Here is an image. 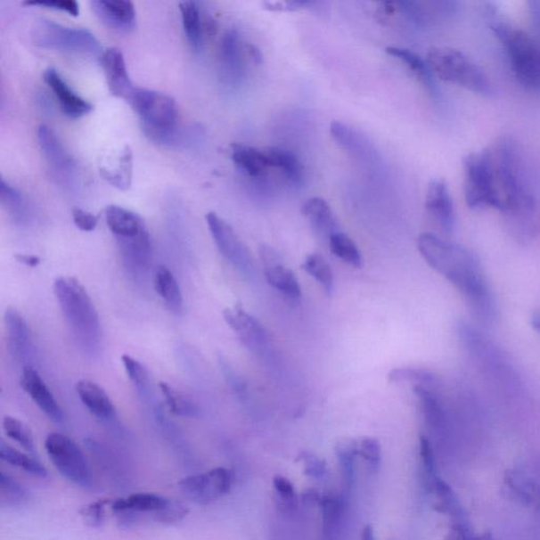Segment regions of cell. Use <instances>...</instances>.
<instances>
[{"label":"cell","instance_id":"obj_6","mask_svg":"<svg viewBox=\"0 0 540 540\" xmlns=\"http://www.w3.org/2000/svg\"><path fill=\"white\" fill-rule=\"evenodd\" d=\"M427 62L430 71L445 82L461 86L476 94H493V86L485 72L461 51L451 48L430 49Z\"/></svg>","mask_w":540,"mask_h":540},{"label":"cell","instance_id":"obj_31","mask_svg":"<svg viewBox=\"0 0 540 540\" xmlns=\"http://www.w3.org/2000/svg\"><path fill=\"white\" fill-rule=\"evenodd\" d=\"M434 494L436 502L434 507L441 514L449 515L451 520L467 519V514L461 502L449 484L438 477L430 490Z\"/></svg>","mask_w":540,"mask_h":540},{"label":"cell","instance_id":"obj_62","mask_svg":"<svg viewBox=\"0 0 540 540\" xmlns=\"http://www.w3.org/2000/svg\"><path fill=\"white\" fill-rule=\"evenodd\" d=\"M539 223H540V217H539Z\"/></svg>","mask_w":540,"mask_h":540},{"label":"cell","instance_id":"obj_53","mask_svg":"<svg viewBox=\"0 0 540 540\" xmlns=\"http://www.w3.org/2000/svg\"><path fill=\"white\" fill-rule=\"evenodd\" d=\"M220 364L228 386L232 388L235 395L239 396V398L244 399L247 396V387L242 377L238 375L226 360L221 358Z\"/></svg>","mask_w":540,"mask_h":540},{"label":"cell","instance_id":"obj_17","mask_svg":"<svg viewBox=\"0 0 540 540\" xmlns=\"http://www.w3.org/2000/svg\"><path fill=\"white\" fill-rule=\"evenodd\" d=\"M170 499L153 493H136L111 503L114 513L122 517L124 522H135L142 514L151 515L160 512L168 507Z\"/></svg>","mask_w":540,"mask_h":540},{"label":"cell","instance_id":"obj_50","mask_svg":"<svg viewBox=\"0 0 540 540\" xmlns=\"http://www.w3.org/2000/svg\"><path fill=\"white\" fill-rule=\"evenodd\" d=\"M189 513V509L185 504L177 501H171L164 510L153 516L152 520L160 524H176L185 519Z\"/></svg>","mask_w":540,"mask_h":540},{"label":"cell","instance_id":"obj_37","mask_svg":"<svg viewBox=\"0 0 540 540\" xmlns=\"http://www.w3.org/2000/svg\"><path fill=\"white\" fill-rule=\"evenodd\" d=\"M0 458L3 462L12 465V467L19 468L28 474L38 477V479H45L48 476V470L37 459L15 450L14 447L4 441L0 444Z\"/></svg>","mask_w":540,"mask_h":540},{"label":"cell","instance_id":"obj_28","mask_svg":"<svg viewBox=\"0 0 540 540\" xmlns=\"http://www.w3.org/2000/svg\"><path fill=\"white\" fill-rule=\"evenodd\" d=\"M232 159L239 169L255 179L266 176L270 169L264 151L243 143L232 145Z\"/></svg>","mask_w":540,"mask_h":540},{"label":"cell","instance_id":"obj_44","mask_svg":"<svg viewBox=\"0 0 540 540\" xmlns=\"http://www.w3.org/2000/svg\"><path fill=\"white\" fill-rule=\"evenodd\" d=\"M3 429L5 435L16 444L30 453H36V442L33 434L28 425L12 416H4L3 419Z\"/></svg>","mask_w":540,"mask_h":540},{"label":"cell","instance_id":"obj_57","mask_svg":"<svg viewBox=\"0 0 540 540\" xmlns=\"http://www.w3.org/2000/svg\"><path fill=\"white\" fill-rule=\"evenodd\" d=\"M310 2H278V3H266V8L272 11H295L307 7V5L313 4Z\"/></svg>","mask_w":540,"mask_h":540},{"label":"cell","instance_id":"obj_24","mask_svg":"<svg viewBox=\"0 0 540 540\" xmlns=\"http://www.w3.org/2000/svg\"><path fill=\"white\" fill-rule=\"evenodd\" d=\"M108 228L117 240H127L148 233L145 222L135 212L117 205H109L105 211Z\"/></svg>","mask_w":540,"mask_h":540},{"label":"cell","instance_id":"obj_49","mask_svg":"<svg viewBox=\"0 0 540 540\" xmlns=\"http://www.w3.org/2000/svg\"><path fill=\"white\" fill-rule=\"evenodd\" d=\"M108 499H101L94 503H91L80 510V516L83 517L86 524L92 528H99L103 524L106 519V508L111 505Z\"/></svg>","mask_w":540,"mask_h":540},{"label":"cell","instance_id":"obj_52","mask_svg":"<svg viewBox=\"0 0 540 540\" xmlns=\"http://www.w3.org/2000/svg\"><path fill=\"white\" fill-rule=\"evenodd\" d=\"M274 489L277 493L280 501L287 507H295L297 495L294 486L283 476H275L274 479Z\"/></svg>","mask_w":540,"mask_h":540},{"label":"cell","instance_id":"obj_20","mask_svg":"<svg viewBox=\"0 0 540 540\" xmlns=\"http://www.w3.org/2000/svg\"><path fill=\"white\" fill-rule=\"evenodd\" d=\"M246 50L247 45H242V39L234 29L224 34L220 47V61L223 77L227 83L237 85L242 82L245 76Z\"/></svg>","mask_w":540,"mask_h":540},{"label":"cell","instance_id":"obj_56","mask_svg":"<svg viewBox=\"0 0 540 540\" xmlns=\"http://www.w3.org/2000/svg\"><path fill=\"white\" fill-rule=\"evenodd\" d=\"M300 459L304 462L307 475L315 477V479H321L325 475L326 463L314 454L303 453Z\"/></svg>","mask_w":540,"mask_h":540},{"label":"cell","instance_id":"obj_25","mask_svg":"<svg viewBox=\"0 0 540 540\" xmlns=\"http://www.w3.org/2000/svg\"><path fill=\"white\" fill-rule=\"evenodd\" d=\"M126 267L135 274L147 272L151 260V240L149 233L127 240H118Z\"/></svg>","mask_w":540,"mask_h":540},{"label":"cell","instance_id":"obj_41","mask_svg":"<svg viewBox=\"0 0 540 540\" xmlns=\"http://www.w3.org/2000/svg\"><path fill=\"white\" fill-rule=\"evenodd\" d=\"M302 267L315 281H318L326 294L331 296L332 289H334V275H332L329 263L324 260L323 257L317 254L309 255L304 261Z\"/></svg>","mask_w":540,"mask_h":540},{"label":"cell","instance_id":"obj_39","mask_svg":"<svg viewBox=\"0 0 540 540\" xmlns=\"http://www.w3.org/2000/svg\"><path fill=\"white\" fill-rule=\"evenodd\" d=\"M335 451L343 479L350 486L354 480L356 459L359 456V441L353 438L339 440Z\"/></svg>","mask_w":540,"mask_h":540},{"label":"cell","instance_id":"obj_8","mask_svg":"<svg viewBox=\"0 0 540 540\" xmlns=\"http://www.w3.org/2000/svg\"><path fill=\"white\" fill-rule=\"evenodd\" d=\"M45 449L55 469L68 481L82 489L94 487L87 458L76 441L64 434L51 433L45 438Z\"/></svg>","mask_w":540,"mask_h":540},{"label":"cell","instance_id":"obj_46","mask_svg":"<svg viewBox=\"0 0 540 540\" xmlns=\"http://www.w3.org/2000/svg\"><path fill=\"white\" fill-rule=\"evenodd\" d=\"M389 382H415L417 386L423 387L422 384H432L436 381L433 372L422 369H413V367H399L389 373Z\"/></svg>","mask_w":540,"mask_h":540},{"label":"cell","instance_id":"obj_14","mask_svg":"<svg viewBox=\"0 0 540 540\" xmlns=\"http://www.w3.org/2000/svg\"><path fill=\"white\" fill-rule=\"evenodd\" d=\"M264 273L270 286L282 294L290 303L301 300V286L294 272L281 263V257L272 247L263 245L260 249Z\"/></svg>","mask_w":540,"mask_h":540},{"label":"cell","instance_id":"obj_11","mask_svg":"<svg viewBox=\"0 0 540 540\" xmlns=\"http://www.w3.org/2000/svg\"><path fill=\"white\" fill-rule=\"evenodd\" d=\"M206 222L222 256L233 264L240 272L251 274L254 272V262L250 252L233 227L215 212L206 215Z\"/></svg>","mask_w":540,"mask_h":540},{"label":"cell","instance_id":"obj_55","mask_svg":"<svg viewBox=\"0 0 540 540\" xmlns=\"http://www.w3.org/2000/svg\"><path fill=\"white\" fill-rule=\"evenodd\" d=\"M73 222L79 231L85 233H91L95 231L97 224H99V217L95 215L91 214L89 211H86L80 209H74L72 211Z\"/></svg>","mask_w":540,"mask_h":540},{"label":"cell","instance_id":"obj_60","mask_svg":"<svg viewBox=\"0 0 540 540\" xmlns=\"http://www.w3.org/2000/svg\"><path fill=\"white\" fill-rule=\"evenodd\" d=\"M531 324L534 330L540 334V310L533 314L531 318Z\"/></svg>","mask_w":540,"mask_h":540},{"label":"cell","instance_id":"obj_36","mask_svg":"<svg viewBox=\"0 0 540 540\" xmlns=\"http://www.w3.org/2000/svg\"><path fill=\"white\" fill-rule=\"evenodd\" d=\"M122 362L124 369L131 382L134 383L141 399L148 405H152L154 396L151 376H149L146 367L129 355H123Z\"/></svg>","mask_w":540,"mask_h":540},{"label":"cell","instance_id":"obj_48","mask_svg":"<svg viewBox=\"0 0 540 540\" xmlns=\"http://www.w3.org/2000/svg\"><path fill=\"white\" fill-rule=\"evenodd\" d=\"M359 456L367 469L376 473L381 464V445L376 438H365L359 441Z\"/></svg>","mask_w":540,"mask_h":540},{"label":"cell","instance_id":"obj_4","mask_svg":"<svg viewBox=\"0 0 540 540\" xmlns=\"http://www.w3.org/2000/svg\"><path fill=\"white\" fill-rule=\"evenodd\" d=\"M492 28L507 51L511 69L525 88L540 92V45L528 33L505 24L493 14Z\"/></svg>","mask_w":540,"mask_h":540},{"label":"cell","instance_id":"obj_40","mask_svg":"<svg viewBox=\"0 0 540 540\" xmlns=\"http://www.w3.org/2000/svg\"><path fill=\"white\" fill-rule=\"evenodd\" d=\"M329 244L332 254L340 258V260L354 267L358 268L362 266L360 250L348 235L338 232L334 235H331Z\"/></svg>","mask_w":540,"mask_h":540},{"label":"cell","instance_id":"obj_42","mask_svg":"<svg viewBox=\"0 0 540 540\" xmlns=\"http://www.w3.org/2000/svg\"><path fill=\"white\" fill-rule=\"evenodd\" d=\"M28 498L27 489L19 481L5 472L0 473V501L4 507H20Z\"/></svg>","mask_w":540,"mask_h":540},{"label":"cell","instance_id":"obj_51","mask_svg":"<svg viewBox=\"0 0 540 540\" xmlns=\"http://www.w3.org/2000/svg\"><path fill=\"white\" fill-rule=\"evenodd\" d=\"M24 4L62 11L76 17L79 14V4L76 0H28Z\"/></svg>","mask_w":540,"mask_h":540},{"label":"cell","instance_id":"obj_3","mask_svg":"<svg viewBox=\"0 0 540 540\" xmlns=\"http://www.w3.org/2000/svg\"><path fill=\"white\" fill-rule=\"evenodd\" d=\"M53 290L78 348L89 356L97 355L102 342L101 320L87 290L78 279L67 275L54 280Z\"/></svg>","mask_w":540,"mask_h":540},{"label":"cell","instance_id":"obj_27","mask_svg":"<svg viewBox=\"0 0 540 540\" xmlns=\"http://www.w3.org/2000/svg\"><path fill=\"white\" fill-rule=\"evenodd\" d=\"M153 286L155 291L162 299L165 306L172 314L179 315L184 310V298L179 283L165 266H160L154 270Z\"/></svg>","mask_w":540,"mask_h":540},{"label":"cell","instance_id":"obj_33","mask_svg":"<svg viewBox=\"0 0 540 540\" xmlns=\"http://www.w3.org/2000/svg\"><path fill=\"white\" fill-rule=\"evenodd\" d=\"M331 135L332 139L344 151L357 155V157H367L370 152L369 143L357 131L341 122H332L331 125Z\"/></svg>","mask_w":540,"mask_h":540},{"label":"cell","instance_id":"obj_5","mask_svg":"<svg viewBox=\"0 0 540 540\" xmlns=\"http://www.w3.org/2000/svg\"><path fill=\"white\" fill-rule=\"evenodd\" d=\"M128 102L142 120L148 139L165 146L179 127V111L174 99L160 92L136 87Z\"/></svg>","mask_w":540,"mask_h":540},{"label":"cell","instance_id":"obj_22","mask_svg":"<svg viewBox=\"0 0 540 540\" xmlns=\"http://www.w3.org/2000/svg\"><path fill=\"white\" fill-rule=\"evenodd\" d=\"M4 329L10 353L16 359L26 362L33 355V340L30 327L24 315L13 307H8L4 313Z\"/></svg>","mask_w":540,"mask_h":540},{"label":"cell","instance_id":"obj_12","mask_svg":"<svg viewBox=\"0 0 540 540\" xmlns=\"http://www.w3.org/2000/svg\"><path fill=\"white\" fill-rule=\"evenodd\" d=\"M37 137L44 157L55 176L70 187L76 186L78 180L77 164L61 145L59 137L45 125L38 128Z\"/></svg>","mask_w":540,"mask_h":540},{"label":"cell","instance_id":"obj_7","mask_svg":"<svg viewBox=\"0 0 540 540\" xmlns=\"http://www.w3.org/2000/svg\"><path fill=\"white\" fill-rule=\"evenodd\" d=\"M32 39L40 48L74 54L95 55L101 51L99 39L86 29L69 28L49 20L33 27Z\"/></svg>","mask_w":540,"mask_h":540},{"label":"cell","instance_id":"obj_34","mask_svg":"<svg viewBox=\"0 0 540 540\" xmlns=\"http://www.w3.org/2000/svg\"><path fill=\"white\" fill-rule=\"evenodd\" d=\"M160 389L162 392L166 405L174 415L192 419L200 416L199 405L188 396L171 387L169 383L160 382Z\"/></svg>","mask_w":540,"mask_h":540},{"label":"cell","instance_id":"obj_29","mask_svg":"<svg viewBox=\"0 0 540 540\" xmlns=\"http://www.w3.org/2000/svg\"><path fill=\"white\" fill-rule=\"evenodd\" d=\"M184 31L189 45L194 51H200L204 40V22L197 2L180 3Z\"/></svg>","mask_w":540,"mask_h":540},{"label":"cell","instance_id":"obj_13","mask_svg":"<svg viewBox=\"0 0 540 540\" xmlns=\"http://www.w3.org/2000/svg\"><path fill=\"white\" fill-rule=\"evenodd\" d=\"M223 317L247 348L257 354L266 352L269 342L267 331L260 321L247 313L242 306L237 304L226 308L223 312Z\"/></svg>","mask_w":540,"mask_h":540},{"label":"cell","instance_id":"obj_23","mask_svg":"<svg viewBox=\"0 0 540 540\" xmlns=\"http://www.w3.org/2000/svg\"><path fill=\"white\" fill-rule=\"evenodd\" d=\"M77 393L87 410L102 421H113L117 410L106 390L89 379H82L77 383Z\"/></svg>","mask_w":540,"mask_h":540},{"label":"cell","instance_id":"obj_59","mask_svg":"<svg viewBox=\"0 0 540 540\" xmlns=\"http://www.w3.org/2000/svg\"><path fill=\"white\" fill-rule=\"evenodd\" d=\"M362 540H376L375 532L371 525H366L362 531Z\"/></svg>","mask_w":540,"mask_h":540},{"label":"cell","instance_id":"obj_58","mask_svg":"<svg viewBox=\"0 0 540 540\" xmlns=\"http://www.w3.org/2000/svg\"><path fill=\"white\" fill-rule=\"evenodd\" d=\"M15 258L29 267H37L40 264V258L37 256L19 254L15 256Z\"/></svg>","mask_w":540,"mask_h":540},{"label":"cell","instance_id":"obj_1","mask_svg":"<svg viewBox=\"0 0 540 540\" xmlns=\"http://www.w3.org/2000/svg\"><path fill=\"white\" fill-rule=\"evenodd\" d=\"M418 249L429 266L461 291L468 306L485 301L492 295L479 258L473 251L430 233L419 237Z\"/></svg>","mask_w":540,"mask_h":540},{"label":"cell","instance_id":"obj_9","mask_svg":"<svg viewBox=\"0 0 540 540\" xmlns=\"http://www.w3.org/2000/svg\"><path fill=\"white\" fill-rule=\"evenodd\" d=\"M463 191L470 209H495L489 157L487 149L470 153L463 159Z\"/></svg>","mask_w":540,"mask_h":540},{"label":"cell","instance_id":"obj_38","mask_svg":"<svg viewBox=\"0 0 540 540\" xmlns=\"http://www.w3.org/2000/svg\"><path fill=\"white\" fill-rule=\"evenodd\" d=\"M132 160H134L132 151L130 147L126 146L120 155L119 168L114 170L102 168L101 175L103 179L119 191H127L132 180V163H134Z\"/></svg>","mask_w":540,"mask_h":540},{"label":"cell","instance_id":"obj_26","mask_svg":"<svg viewBox=\"0 0 540 540\" xmlns=\"http://www.w3.org/2000/svg\"><path fill=\"white\" fill-rule=\"evenodd\" d=\"M302 214L319 237L330 241L331 235L338 233L334 212L323 199L315 197L307 200L302 206Z\"/></svg>","mask_w":540,"mask_h":540},{"label":"cell","instance_id":"obj_30","mask_svg":"<svg viewBox=\"0 0 540 540\" xmlns=\"http://www.w3.org/2000/svg\"><path fill=\"white\" fill-rule=\"evenodd\" d=\"M270 168L277 169L292 184L300 183L302 165L297 155L282 148L264 149Z\"/></svg>","mask_w":540,"mask_h":540},{"label":"cell","instance_id":"obj_47","mask_svg":"<svg viewBox=\"0 0 540 540\" xmlns=\"http://www.w3.org/2000/svg\"><path fill=\"white\" fill-rule=\"evenodd\" d=\"M421 458L422 463L423 484L425 489L430 490L436 479H438V470L432 446L425 436L421 438Z\"/></svg>","mask_w":540,"mask_h":540},{"label":"cell","instance_id":"obj_43","mask_svg":"<svg viewBox=\"0 0 540 540\" xmlns=\"http://www.w3.org/2000/svg\"><path fill=\"white\" fill-rule=\"evenodd\" d=\"M413 394L421 402L425 421L430 424V427L439 428L444 422V411H442L436 396L427 388L419 386L413 388Z\"/></svg>","mask_w":540,"mask_h":540},{"label":"cell","instance_id":"obj_61","mask_svg":"<svg viewBox=\"0 0 540 540\" xmlns=\"http://www.w3.org/2000/svg\"><path fill=\"white\" fill-rule=\"evenodd\" d=\"M476 540H495V539L493 538L491 534L486 533V534H484V536H476Z\"/></svg>","mask_w":540,"mask_h":540},{"label":"cell","instance_id":"obj_45","mask_svg":"<svg viewBox=\"0 0 540 540\" xmlns=\"http://www.w3.org/2000/svg\"><path fill=\"white\" fill-rule=\"evenodd\" d=\"M322 514H323V528L327 538H331L340 526L342 503L336 496H323L321 501Z\"/></svg>","mask_w":540,"mask_h":540},{"label":"cell","instance_id":"obj_35","mask_svg":"<svg viewBox=\"0 0 540 540\" xmlns=\"http://www.w3.org/2000/svg\"><path fill=\"white\" fill-rule=\"evenodd\" d=\"M0 197L4 209L17 224L26 225L30 221L31 212L27 200L16 188L4 179L0 181Z\"/></svg>","mask_w":540,"mask_h":540},{"label":"cell","instance_id":"obj_18","mask_svg":"<svg viewBox=\"0 0 540 540\" xmlns=\"http://www.w3.org/2000/svg\"><path fill=\"white\" fill-rule=\"evenodd\" d=\"M92 10L103 25L118 32H131L136 27V11L128 0H94Z\"/></svg>","mask_w":540,"mask_h":540},{"label":"cell","instance_id":"obj_10","mask_svg":"<svg viewBox=\"0 0 540 540\" xmlns=\"http://www.w3.org/2000/svg\"><path fill=\"white\" fill-rule=\"evenodd\" d=\"M234 476L226 468H216L207 472L184 477L179 487L184 496L198 504H209L232 491Z\"/></svg>","mask_w":540,"mask_h":540},{"label":"cell","instance_id":"obj_54","mask_svg":"<svg viewBox=\"0 0 540 540\" xmlns=\"http://www.w3.org/2000/svg\"><path fill=\"white\" fill-rule=\"evenodd\" d=\"M446 540H476L468 517L467 519L451 520Z\"/></svg>","mask_w":540,"mask_h":540},{"label":"cell","instance_id":"obj_16","mask_svg":"<svg viewBox=\"0 0 540 540\" xmlns=\"http://www.w3.org/2000/svg\"><path fill=\"white\" fill-rule=\"evenodd\" d=\"M425 209L442 233H453L455 227V212L449 188L444 180L434 179L429 184Z\"/></svg>","mask_w":540,"mask_h":540},{"label":"cell","instance_id":"obj_19","mask_svg":"<svg viewBox=\"0 0 540 540\" xmlns=\"http://www.w3.org/2000/svg\"><path fill=\"white\" fill-rule=\"evenodd\" d=\"M101 61L109 90L114 96L128 102L136 86L129 78L122 52L117 48H109L102 52Z\"/></svg>","mask_w":540,"mask_h":540},{"label":"cell","instance_id":"obj_32","mask_svg":"<svg viewBox=\"0 0 540 540\" xmlns=\"http://www.w3.org/2000/svg\"><path fill=\"white\" fill-rule=\"evenodd\" d=\"M387 53L404 62L407 69L415 74L419 82H421L430 94H435L434 74L430 71L428 62L423 61L421 56L411 50L397 47L387 48Z\"/></svg>","mask_w":540,"mask_h":540},{"label":"cell","instance_id":"obj_21","mask_svg":"<svg viewBox=\"0 0 540 540\" xmlns=\"http://www.w3.org/2000/svg\"><path fill=\"white\" fill-rule=\"evenodd\" d=\"M44 79L53 92L55 99L59 102L61 111L66 117L78 119L87 116L94 110V106L79 96L76 91H73L55 69H47L44 74Z\"/></svg>","mask_w":540,"mask_h":540},{"label":"cell","instance_id":"obj_2","mask_svg":"<svg viewBox=\"0 0 540 540\" xmlns=\"http://www.w3.org/2000/svg\"><path fill=\"white\" fill-rule=\"evenodd\" d=\"M489 157L495 209L517 220H528L536 205L528 192L521 159L515 143L501 137L487 148Z\"/></svg>","mask_w":540,"mask_h":540},{"label":"cell","instance_id":"obj_15","mask_svg":"<svg viewBox=\"0 0 540 540\" xmlns=\"http://www.w3.org/2000/svg\"><path fill=\"white\" fill-rule=\"evenodd\" d=\"M20 386L26 394L32 399L40 411H42L50 421L55 423L64 421L65 415L59 402L52 394L51 389L45 384L39 372L31 365H26L21 371Z\"/></svg>","mask_w":540,"mask_h":540}]
</instances>
